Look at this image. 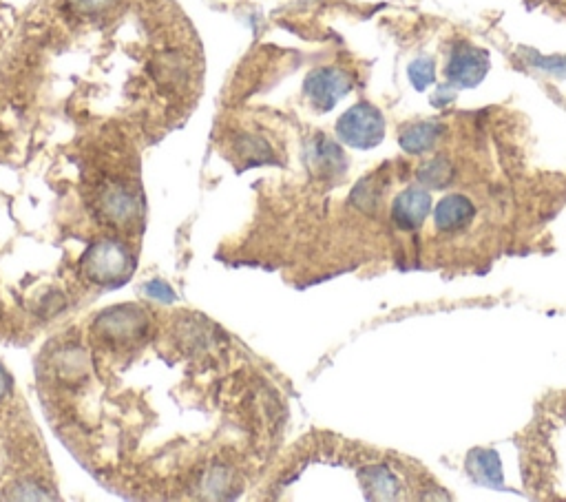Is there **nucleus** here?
Segmentation results:
<instances>
[{
  "label": "nucleus",
  "mask_w": 566,
  "mask_h": 502,
  "mask_svg": "<svg viewBox=\"0 0 566 502\" xmlns=\"http://www.w3.org/2000/svg\"><path fill=\"white\" fill-rule=\"evenodd\" d=\"M146 290H149V295H153L155 299H162V301L171 299V290H169V286H164L162 281H153V284Z\"/></svg>",
  "instance_id": "nucleus-9"
},
{
  "label": "nucleus",
  "mask_w": 566,
  "mask_h": 502,
  "mask_svg": "<svg viewBox=\"0 0 566 502\" xmlns=\"http://www.w3.org/2000/svg\"><path fill=\"white\" fill-rule=\"evenodd\" d=\"M489 60L485 51L474 47L458 49L447 65V76L456 87H476L485 78Z\"/></svg>",
  "instance_id": "nucleus-3"
},
{
  "label": "nucleus",
  "mask_w": 566,
  "mask_h": 502,
  "mask_svg": "<svg viewBox=\"0 0 566 502\" xmlns=\"http://www.w3.org/2000/svg\"><path fill=\"white\" fill-rule=\"evenodd\" d=\"M350 91L348 73L341 69L323 67L314 69L306 80V93L314 107L321 111H330L345 93Z\"/></svg>",
  "instance_id": "nucleus-2"
},
{
  "label": "nucleus",
  "mask_w": 566,
  "mask_h": 502,
  "mask_svg": "<svg viewBox=\"0 0 566 502\" xmlns=\"http://www.w3.org/2000/svg\"><path fill=\"white\" fill-rule=\"evenodd\" d=\"M410 78H412V82L418 89L429 87V85H432V80H434V62L429 60V58L416 60L414 65L410 67Z\"/></svg>",
  "instance_id": "nucleus-7"
},
{
  "label": "nucleus",
  "mask_w": 566,
  "mask_h": 502,
  "mask_svg": "<svg viewBox=\"0 0 566 502\" xmlns=\"http://www.w3.org/2000/svg\"><path fill=\"white\" fill-rule=\"evenodd\" d=\"M476 204L467 195H447L436 208V226L443 233H456L474 224Z\"/></svg>",
  "instance_id": "nucleus-5"
},
{
  "label": "nucleus",
  "mask_w": 566,
  "mask_h": 502,
  "mask_svg": "<svg viewBox=\"0 0 566 502\" xmlns=\"http://www.w3.org/2000/svg\"><path fill=\"white\" fill-rule=\"evenodd\" d=\"M67 3L76 14H98L113 5V0H67Z\"/></svg>",
  "instance_id": "nucleus-8"
},
{
  "label": "nucleus",
  "mask_w": 566,
  "mask_h": 502,
  "mask_svg": "<svg viewBox=\"0 0 566 502\" xmlns=\"http://www.w3.org/2000/svg\"><path fill=\"white\" fill-rule=\"evenodd\" d=\"M429 213V195L421 188H407L392 204V222L403 230H416L425 224Z\"/></svg>",
  "instance_id": "nucleus-4"
},
{
  "label": "nucleus",
  "mask_w": 566,
  "mask_h": 502,
  "mask_svg": "<svg viewBox=\"0 0 566 502\" xmlns=\"http://www.w3.org/2000/svg\"><path fill=\"white\" fill-rule=\"evenodd\" d=\"M341 142L354 146V149H372L383 140L385 122L381 111L368 102L352 107L337 124Z\"/></svg>",
  "instance_id": "nucleus-1"
},
{
  "label": "nucleus",
  "mask_w": 566,
  "mask_h": 502,
  "mask_svg": "<svg viewBox=\"0 0 566 502\" xmlns=\"http://www.w3.org/2000/svg\"><path fill=\"white\" fill-rule=\"evenodd\" d=\"M440 135H443V127L438 122H418L412 124L410 129H405L401 135V146L407 153L418 155L432 149Z\"/></svg>",
  "instance_id": "nucleus-6"
}]
</instances>
